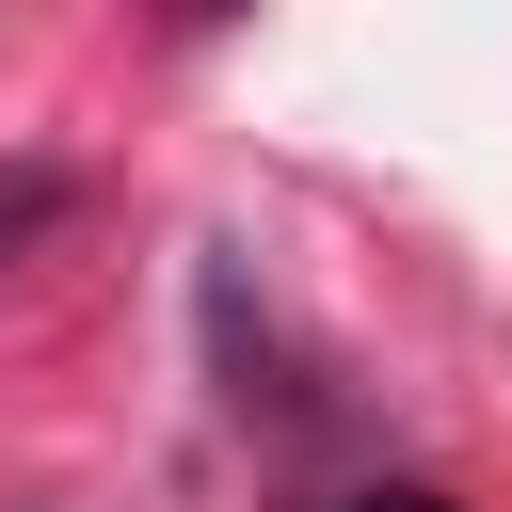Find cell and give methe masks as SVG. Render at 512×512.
<instances>
[{
    "mask_svg": "<svg viewBox=\"0 0 512 512\" xmlns=\"http://www.w3.org/2000/svg\"><path fill=\"white\" fill-rule=\"evenodd\" d=\"M160 16H176V32H208V16H240V0H160Z\"/></svg>",
    "mask_w": 512,
    "mask_h": 512,
    "instance_id": "3",
    "label": "cell"
},
{
    "mask_svg": "<svg viewBox=\"0 0 512 512\" xmlns=\"http://www.w3.org/2000/svg\"><path fill=\"white\" fill-rule=\"evenodd\" d=\"M336 512H448L432 480H368V496H336Z\"/></svg>",
    "mask_w": 512,
    "mask_h": 512,
    "instance_id": "2",
    "label": "cell"
},
{
    "mask_svg": "<svg viewBox=\"0 0 512 512\" xmlns=\"http://www.w3.org/2000/svg\"><path fill=\"white\" fill-rule=\"evenodd\" d=\"M48 208H64V176H48V160H16V176H0V256H16V240H32Z\"/></svg>",
    "mask_w": 512,
    "mask_h": 512,
    "instance_id": "1",
    "label": "cell"
}]
</instances>
